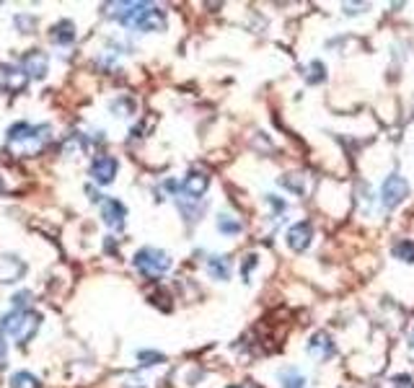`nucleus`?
<instances>
[{
    "mask_svg": "<svg viewBox=\"0 0 414 388\" xmlns=\"http://www.w3.org/2000/svg\"><path fill=\"white\" fill-rule=\"evenodd\" d=\"M106 13L122 26L137 31H163L166 29V13L153 3H109Z\"/></svg>",
    "mask_w": 414,
    "mask_h": 388,
    "instance_id": "f257e3e1",
    "label": "nucleus"
},
{
    "mask_svg": "<svg viewBox=\"0 0 414 388\" xmlns=\"http://www.w3.org/2000/svg\"><path fill=\"white\" fill-rule=\"evenodd\" d=\"M52 140V127L50 125H29V122H16L13 127L8 130L6 148L11 156L18 158H31L37 156L39 150L47 148V142Z\"/></svg>",
    "mask_w": 414,
    "mask_h": 388,
    "instance_id": "f03ea898",
    "label": "nucleus"
},
{
    "mask_svg": "<svg viewBox=\"0 0 414 388\" xmlns=\"http://www.w3.org/2000/svg\"><path fill=\"white\" fill-rule=\"evenodd\" d=\"M42 326V316L29 311V308H16L11 314L0 319V336H8L18 344H26L34 339V334Z\"/></svg>",
    "mask_w": 414,
    "mask_h": 388,
    "instance_id": "7ed1b4c3",
    "label": "nucleus"
},
{
    "mask_svg": "<svg viewBox=\"0 0 414 388\" xmlns=\"http://www.w3.org/2000/svg\"><path fill=\"white\" fill-rule=\"evenodd\" d=\"M132 264H135V269L143 277H151V280H156V277L166 275V272L171 269L173 261H171V256L166 254L163 249L145 246V249H140L135 256H132Z\"/></svg>",
    "mask_w": 414,
    "mask_h": 388,
    "instance_id": "20e7f679",
    "label": "nucleus"
},
{
    "mask_svg": "<svg viewBox=\"0 0 414 388\" xmlns=\"http://www.w3.org/2000/svg\"><path fill=\"white\" fill-rule=\"evenodd\" d=\"M409 197V181L399 173H391V176H386V181L381 184V205L386 210H393L399 207L401 202Z\"/></svg>",
    "mask_w": 414,
    "mask_h": 388,
    "instance_id": "39448f33",
    "label": "nucleus"
},
{
    "mask_svg": "<svg viewBox=\"0 0 414 388\" xmlns=\"http://www.w3.org/2000/svg\"><path fill=\"white\" fill-rule=\"evenodd\" d=\"M207 189H210V176L205 171H189L181 181V197H187V200L200 202Z\"/></svg>",
    "mask_w": 414,
    "mask_h": 388,
    "instance_id": "423d86ee",
    "label": "nucleus"
},
{
    "mask_svg": "<svg viewBox=\"0 0 414 388\" xmlns=\"http://www.w3.org/2000/svg\"><path fill=\"white\" fill-rule=\"evenodd\" d=\"M29 83V75L23 73V67H13V65H3L0 67V91L6 93H21Z\"/></svg>",
    "mask_w": 414,
    "mask_h": 388,
    "instance_id": "0eeeda50",
    "label": "nucleus"
},
{
    "mask_svg": "<svg viewBox=\"0 0 414 388\" xmlns=\"http://www.w3.org/2000/svg\"><path fill=\"white\" fill-rule=\"evenodd\" d=\"M117 169H120V164H117V158L114 156H98L93 164H91L88 173L91 179L96 181V184H101V187H106V184H112L114 176H117Z\"/></svg>",
    "mask_w": 414,
    "mask_h": 388,
    "instance_id": "6e6552de",
    "label": "nucleus"
},
{
    "mask_svg": "<svg viewBox=\"0 0 414 388\" xmlns=\"http://www.w3.org/2000/svg\"><path fill=\"white\" fill-rule=\"evenodd\" d=\"M311 239H314V225L309 220H301V223L287 228V246L293 249L295 254H303L311 246Z\"/></svg>",
    "mask_w": 414,
    "mask_h": 388,
    "instance_id": "1a4fd4ad",
    "label": "nucleus"
},
{
    "mask_svg": "<svg viewBox=\"0 0 414 388\" xmlns=\"http://www.w3.org/2000/svg\"><path fill=\"white\" fill-rule=\"evenodd\" d=\"M101 217H104V223L109 225L112 231H120V228H125V223H127V207H125L120 200H104V205H101Z\"/></svg>",
    "mask_w": 414,
    "mask_h": 388,
    "instance_id": "9d476101",
    "label": "nucleus"
},
{
    "mask_svg": "<svg viewBox=\"0 0 414 388\" xmlns=\"http://www.w3.org/2000/svg\"><path fill=\"white\" fill-rule=\"evenodd\" d=\"M334 350H337V344H334V339L326 331H316V334L311 336L309 355H314L316 360H329L334 355Z\"/></svg>",
    "mask_w": 414,
    "mask_h": 388,
    "instance_id": "9b49d317",
    "label": "nucleus"
},
{
    "mask_svg": "<svg viewBox=\"0 0 414 388\" xmlns=\"http://www.w3.org/2000/svg\"><path fill=\"white\" fill-rule=\"evenodd\" d=\"M47 55L45 52H39V50H31V52L23 55V60H21V67H23V73L29 75V78H45L47 75Z\"/></svg>",
    "mask_w": 414,
    "mask_h": 388,
    "instance_id": "f8f14e48",
    "label": "nucleus"
},
{
    "mask_svg": "<svg viewBox=\"0 0 414 388\" xmlns=\"http://www.w3.org/2000/svg\"><path fill=\"white\" fill-rule=\"evenodd\" d=\"M23 272H26V264L18 261L16 256H0V283H16V280H21Z\"/></svg>",
    "mask_w": 414,
    "mask_h": 388,
    "instance_id": "ddd939ff",
    "label": "nucleus"
},
{
    "mask_svg": "<svg viewBox=\"0 0 414 388\" xmlns=\"http://www.w3.org/2000/svg\"><path fill=\"white\" fill-rule=\"evenodd\" d=\"M50 39H52L54 45H73V39H76V26L70 21L54 23L52 31H50Z\"/></svg>",
    "mask_w": 414,
    "mask_h": 388,
    "instance_id": "4468645a",
    "label": "nucleus"
},
{
    "mask_svg": "<svg viewBox=\"0 0 414 388\" xmlns=\"http://www.w3.org/2000/svg\"><path fill=\"white\" fill-rule=\"evenodd\" d=\"M207 272L212 275V280H228L231 277V261L226 256H210L207 259Z\"/></svg>",
    "mask_w": 414,
    "mask_h": 388,
    "instance_id": "2eb2a0df",
    "label": "nucleus"
},
{
    "mask_svg": "<svg viewBox=\"0 0 414 388\" xmlns=\"http://www.w3.org/2000/svg\"><path fill=\"white\" fill-rule=\"evenodd\" d=\"M215 223H218V231L226 233V236H238V233L243 231L241 220H238V217H234V215H228V212H220Z\"/></svg>",
    "mask_w": 414,
    "mask_h": 388,
    "instance_id": "dca6fc26",
    "label": "nucleus"
},
{
    "mask_svg": "<svg viewBox=\"0 0 414 388\" xmlns=\"http://www.w3.org/2000/svg\"><path fill=\"white\" fill-rule=\"evenodd\" d=\"M391 254L396 256L399 261H407V264H412L414 261V241H399V244H393Z\"/></svg>",
    "mask_w": 414,
    "mask_h": 388,
    "instance_id": "f3484780",
    "label": "nucleus"
},
{
    "mask_svg": "<svg viewBox=\"0 0 414 388\" xmlns=\"http://www.w3.org/2000/svg\"><path fill=\"white\" fill-rule=\"evenodd\" d=\"M280 383H282V388H306V378H303L295 367H287V370H282V375H280Z\"/></svg>",
    "mask_w": 414,
    "mask_h": 388,
    "instance_id": "a211bd4d",
    "label": "nucleus"
},
{
    "mask_svg": "<svg viewBox=\"0 0 414 388\" xmlns=\"http://www.w3.org/2000/svg\"><path fill=\"white\" fill-rule=\"evenodd\" d=\"M11 388H39V378L26 373V370H18V373L11 375Z\"/></svg>",
    "mask_w": 414,
    "mask_h": 388,
    "instance_id": "6ab92c4d",
    "label": "nucleus"
},
{
    "mask_svg": "<svg viewBox=\"0 0 414 388\" xmlns=\"http://www.w3.org/2000/svg\"><path fill=\"white\" fill-rule=\"evenodd\" d=\"M306 81L311 86H316V83H324L326 81V65L321 60H314L309 65V73H306Z\"/></svg>",
    "mask_w": 414,
    "mask_h": 388,
    "instance_id": "aec40b11",
    "label": "nucleus"
},
{
    "mask_svg": "<svg viewBox=\"0 0 414 388\" xmlns=\"http://www.w3.org/2000/svg\"><path fill=\"white\" fill-rule=\"evenodd\" d=\"M280 184H282V187H287L290 192H295V194L306 192V189H303V181L301 179H293V173H285V176L280 179Z\"/></svg>",
    "mask_w": 414,
    "mask_h": 388,
    "instance_id": "412c9836",
    "label": "nucleus"
},
{
    "mask_svg": "<svg viewBox=\"0 0 414 388\" xmlns=\"http://www.w3.org/2000/svg\"><path fill=\"white\" fill-rule=\"evenodd\" d=\"M256 264H259V256L256 254H246L243 256V267H241V277L243 280H251V269H256Z\"/></svg>",
    "mask_w": 414,
    "mask_h": 388,
    "instance_id": "4be33fe9",
    "label": "nucleus"
},
{
    "mask_svg": "<svg viewBox=\"0 0 414 388\" xmlns=\"http://www.w3.org/2000/svg\"><path fill=\"white\" fill-rule=\"evenodd\" d=\"M137 358L143 360V365L145 367H151V365H161V363H166V358L161 355V352H140Z\"/></svg>",
    "mask_w": 414,
    "mask_h": 388,
    "instance_id": "5701e85b",
    "label": "nucleus"
},
{
    "mask_svg": "<svg viewBox=\"0 0 414 388\" xmlns=\"http://www.w3.org/2000/svg\"><path fill=\"white\" fill-rule=\"evenodd\" d=\"M384 388H414V383L409 375H396V378H391V381H386Z\"/></svg>",
    "mask_w": 414,
    "mask_h": 388,
    "instance_id": "b1692460",
    "label": "nucleus"
},
{
    "mask_svg": "<svg viewBox=\"0 0 414 388\" xmlns=\"http://www.w3.org/2000/svg\"><path fill=\"white\" fill-rule=\"evenodd\" d=\"M6 363V342H3V336H0V365Z\"/></svg>",
    "mask_w": 414,
    "mask_h": 388,
    "instance_id": "393cba45",
    "label": "nucleus"
},
{
    "mask_svg": "<svg viewBox=\"0 0 414 388\" xmlns=\"http://www.w3.org/2000/svg\"><path fill=\"white\" fill-rule=\"evenodd\" d=\"M412 350H414V334H412Z\"/></svg>",
    "mask_w": 414,
    "mask_h": 388,
    "instance_id": "a878e982",
    "label": "nucleus"
}]
</instances>
